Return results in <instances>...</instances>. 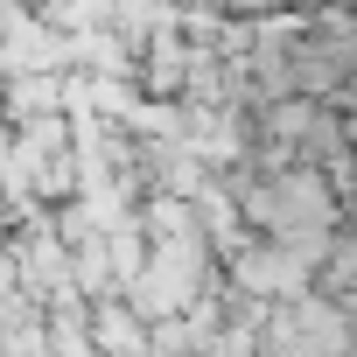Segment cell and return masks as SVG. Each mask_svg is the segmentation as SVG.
<instances>
[{
    "label": "cell",
    "mask_w": 357,
    "mask_h": 357,
    "mask_svg": "<svg viewBox=\"0 0 357 357\" xmlns=\"http://www.w3.org/2000/svg\"><path fill=\"white\" fill-rule=\"evenodd\" d=\"M280 77H287L301 98L350 105V98H357V8H336V15H322L301 43H287Z\"/></svg>",
    "instance_id": "cell-1"
},
{
    "label": "cell",
    "mask_w": 357,
    "mask_h": 357,
    "mask_svg": "<svg viewBox=\"0 0 357 357\" xmlns=\"http://www.w3.org/2000/svg\"><path fill=\"white\" fill-rule=\"evenodd\" d=\"M343 204H350V225H357V183H350V197H343Z\"/></svg>",
    "instance_id": "cell-3"
},
{
    "label": "cell",
    "mask_w": 357,
    "mask_h": 357,
    "mask_svg": "<svg viewBox=\"0 0 357 357\" xmlns=\"http://www.w3.org/2000/svg\"><path fill=\"white\" fill-rule=\"evenodd\" d=\"M343 140H350V147H357V98H350V105H343Z\"/></svg>",
    "instance_id": "cell-2"
}]
</instances>
